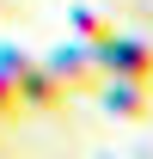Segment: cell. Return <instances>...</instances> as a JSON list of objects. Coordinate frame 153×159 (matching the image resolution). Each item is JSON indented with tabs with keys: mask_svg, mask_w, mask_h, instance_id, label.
Here are the masks:
<instances>
[{
	"mask_svg": "<svg viewBox=\"0 0 153 159\" xmlns=\"http://www.w3.org/2000/svg\"><path fill=\"white\" fill-rule=\"evenodd\" d=\"M0 67L19 80V98H25L31 116H61V110L74 104V92L43 67V55H31V49H19V43H0Z\"/></svg>",
	"mask_w": 153,
	"mask_h": 159,
	"instance_id": "obj_1",
	"label": "cell"
},
{
	"mask_svg": "<svg viewBox=\"0 0 153 159\" xmlns=\"http://www.w3.org/2000/svg\"><path fill=\"white\" fill-rule=\"evenodd\" d=\"M43 67L74 92V98H92L98 86H104V67H98V49L92 43H80V37H67V43H55L49 55H43Z\"/></svg>",
	"mask_w": 153,
	"mask_h": 159,
	"instance_id": "obj_2",
	"label": "cell"
},
{
	"mask_svg": "<svg viewBox=\"0 0 153 159\" xmlns=\"http://www.w3.org/2000/svg\"><path fill=\"white\" fill-rule=\"evenodd\" d=\"M98 67L110 80H141V86H153V37L147 31H116L110 43H98Z\"/></svg>",
	"mask_w": 153,
	"mask_h": 159,
	"instance_id": "obj_3",
	"label": "cell"
},
{
	"mask_svg": "<svg viewBox=\"0 0 153 159\" xmlns=\"http://www.w3.org/2000/svg\"><path fill=\"white\" fill-rule=\"evenodd\" d=\"M92 98L104 104L116 122H153V86H141V80H110L104 74V86H98Z\"/></svg>",
	"mask_w": 153,
	"mask_h": 159,
	"instance_id": "obj_4",
	"label": "cell"
},
{
	"mask_svg": "<svg viewBox=\"0 0 153 159\" xmlns=\"http://www.w3.org/2000/svg\"><path fill=\"white\" fill-rule=\"evenodd\" d=\"M123 25H116V12H104V6H67V37H80V43H110Z\"/></svg>",
	"mask_w": 153,
	"mask_h": 159,
	"instance_id": "obj_5",
	"label": "cell"
},
{
	"mask_svg": "<svg viewBox=\"0 0 153 159\" xmlns=\"http://www.w3.org/2000/svg\"><path fill=\"white\" fill-rule=\"evenodd\" d=\"M25 116H31V110H25V98H19V80L0 67V122L12 129V122H25Z\"/></svg>",
	"mask_w": 153,
	"mask_h": 159,
	"instance_id": "obj_6",
	"label": "cell"
},
{
	"mask_svg": "<svg viewBox=\"0 0 153 159\" xmlns=\"http://www.w3.org/2000/svg\"><path fill=\"white\" fill-rule=\"evenodd\" d=\"M98 159H110V153H98Z\"/></svg>",
	"mask_w": 153,
	"mask_h": 159,
	"instance_id": "obj_7",
	"label": "cell"
}]
</instances>
